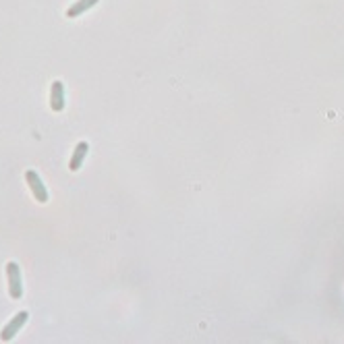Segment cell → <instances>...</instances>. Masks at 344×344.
<instances>
[{
  "mask_svg": "<svg viewBox=\"0 0 344 344\" xmlns=\"http://www.w3.org/2000/svg\"><path fill=\"white\" fill-rule=\"evenodd\" d=\"M87 151H89V143H87V141H79V143H77V147H75V151H73V158H71V162H69V170H71V172H77V170L81 168V164H83V160H85Z\"/></svg>",
  "mask_w": 344,
  "mask_h": 344,
  "instance_id": "cell-5",
  "label": "cell"
},
{
  "mask_svg": "<svg viewBox=\"0 0 344 344\" xmlns=\"http://www.w3.org/2000/svg\"><path fill=\"white\" fill-rule=\"evenodd\" d=\"M50 108L54 112H62L65 110V83L60 79L52 81V89H50Z\"/></svg>",
  "mask_w": 344,
  "mask_h": 344,
  "instance_id": "cell-4",
  "label": "cell"
},
{
  "mask_svg": "<svg viewBox=\"0 0 344 344\" xmlns=\"http://www.w3.org/2000/svg\"><path fill=\"white\" fill-rule=\"evenodd\" d=\"M98 3V0H79V3H75L69 11H67V17L69 19H75V17H79V15L81 13H85L87 9H91L93 5H96Z\"/></svg>",
  "mask_w": 344,
  "mask_h": 344,
  "instance_id": "cell-6",
  "label": "cell"
},
{
  "mask_svg": "<svg viewBox=\"0 0 344 344\" xmlns=\"http://www.w3.org/2000/svg\"><path fill=\"white\" fill-rule=\"evenodd\" d=\"M7 282H9V294L13 301H19L23 296V278H21V268L17 261L7 263Z\"/></svg>",
  "mask_w": 344,
  "mask_h": 344,
  "instance_id": "cell-1",
  "label": "cell"
},
{
  "mask_svg": "<svg viewBox=\"0 0 344 344\" xmlns=\"http://www.w3.org/2000/svg\"><path fill=\"white\" fill-rule=\"evenodd\" d=\"M25 181H27V187H29L31 195H34V199H36L38 203H48V199H50L48 189H46L44 181L40 179V175H38L36 170H27V172H25Z\"/></svg>",
  "mask_w": 344,
  "mask_h": 344,
  "instance_id": "cell-2",
  "label": "cell"
},
{
  "mask_svg": "<svg viewBox=\"0 0 344 344\" xmlns=\"http://www.w3.org/2000/svg\"><path fill=\"white\" fill-rule=\"evenodd\" d=\"M27 319H29L27 311H19V313L15 315V317H11V321L3 327V332H0V340H3V342H11L15 336L21 332V327L27 323Z\"/></svg>",
  "mask_w": 344,
  "mask_h": 344,
  "instance_id": "cell-3",
  "label": "cell"
}]
</instances>
